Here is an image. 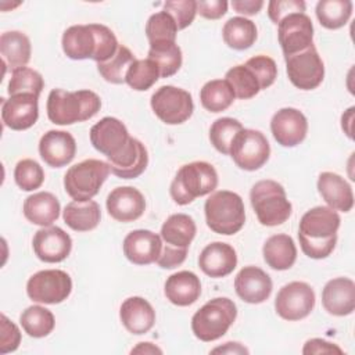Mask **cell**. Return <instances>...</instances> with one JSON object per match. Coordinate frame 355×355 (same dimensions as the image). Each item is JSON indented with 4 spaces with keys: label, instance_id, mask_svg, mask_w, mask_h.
I'll use <instances>...</instances> for the list:
<instances>
[{
    "label": "cell",
    "instance_id": "obj_1",
    "mask_svg": "<svg viewBox=\"0 0 355 355\" xmlns=\"http://www.w3.org/2000/svg\"><path fill=\"white\" fill-rule=\"evenodd\" d=\"M61 44L68 58H92L97 64L110 60L119 47L114 32L101 24L69 26L62 33Z\"/></svg>",
    "mask_w": 355,
    "mask_h": 355
},
{
    "label": "cell",
    "instance_id": "obj_2",
    "mask_svg": "<svg viewBox=\"0 0 355 355\" xmlns=\"http://www.w3.org/2000/svg\"><path fill=\"white\" fill-rule=\"evenodd\" d=\"M340 215L329 207H315L306 211L298 227V240L302 252L313 259L329 257L337 243Z\"/></svg>",
    "mask_w": 355,
    "mask_h": 355
},
{
    "label": "cell",
    "instance_id": "obj_3",
    "mask_svg": "<svg viewBox=\"0 0 355 355\" xmlns=\"http://www.w3.org/2000/svg\"><path fill=\"white\" fill-rule=\"evenodd\" d=\"M46 108L49 119L64 126L93 118L101 108V100L92 90L53 89L49 93Z\"/></svg>",
    "mask_w": 355,
    "mask_h": 355
},
{
    "label": "cell",
    "instance_id": "obj_4",
    "mask_svg": "<svg viewBox=\"0 0 355 355\" xmlns=\"http://www.w3.org/2000/svg\"><path fill=\"white\" fill-rule=\"evenodd\" d=\"M218 186L216 169L205 161H194L180 166L169 193L178 205H187L197 197L212 193Z\"/></svg>",
    "mask_w": 355,
    "mask_h": 355
},
{
    "label": "cell",
    "instance_id": "obj_5",
    "mask_svg": "<svg viewBox=\"0 0 355 355\" xmlns=\"http://www.w3.org/2000/svg\"><path fill=\"white\" fill-rule=\"evenodd\" d=\"M207 226L223 236H232L241 230L245 222V209L241 197L229 190L212 193L204 205Z\"/></svg>",
    "mask_w": 355,
    "mask_h": 355
},
{
    "label": "cell",
    "instance_id": "obj_6",
    "mask_svg": "<svg viewBox=\"0 0 355 355\" xmlns=\"http://www.w3.org/2000/svg\"><path fill=\"white\" fill-rule=\"evenodd\" d=\"M237 316L236 304L226 297H216L204 304L191 318L194 336L205 343L225 336Z\"/></svg>",
    "mask_w": 355,
    "mask_h": 355
},
{
    "label": "cell",
    "instance_id": "obj_7",
    "mask_svg": "<svg viewBox=\"0 0 355 355\" xmlns=\"http://www.w3.org/2000/svg\"><path fill=\"white\" fill-rule=\"evenodd\" d=\"M254 212L263 226L284 223L291 215V202L287 200L284 187L270 179L257 182L250 191Z\"/></svg>",
    "mask_w": 355,
    "mask_h": 355
},
{
    "label": "cell",
    "instance_id": "obj_8",
    "mask_svg": "<svg viewBox=\"0 0 355 355\" xmlns=\"http://www.w3.org/2000/svg\"><path fill=\"white\" fill-rule=\"evenodd\" d=\"M111 169L108 162L89 158L72 165L64 176L67 194L75 201L92 200L107 180Z\"/></svg>",
    "mask_w": 355,
    "mask_h": 355
},
{
    "label": "cell",
    "instance_id": "obj_9",
    "mask_svg": "<svg viewBox=\"0 0 355 355\" xmlns=\"http://www.w3.org/2000/svg\"><path fill=\"white\" fill-rule=\"evenodd\" d=\"M150 104L154 114L166 125H180L186 122L194 111L191 94L172 85L157 89L151 96Z\"/></svg>",
    "mask_w": 355,
    "mask_h": 355
},
{
    "label": "cell",
    "instance_id": "obj_10",
    "mask_svg": "<svg viewBox=\"0 0 355 355\" xmlns=\"http://www.w3.org/2000/svg\"><path fill=\"white\" fill-rule=\"evenodd\" d=\"M72 291L69 275L60 269H44L32 275L26 283L28 297L40 304H60L65 301Z\"/></svg>",
    "mask_w": 355,
    "mask_h": 355
},
{
    "label": "cell",
    "instance_id": "obj_11",
    "mask_svg": "<svg viewBox=\"0 0 355 355\" xmlns=\"http://www.w3.org/2000/svg\"><path fill=\"white\" fill-rule=\"evenodd\" d=\"M229 154L239 168L257 171L269 159L270 146L262 132L243 128L233 139Z\"/></svg>",
    "mask_w": 355,
    "mask_h": 355
},
{
    "label": "cell",
    "instance_id": "obj_12",
    "mask_svg": "<svg viewBox=\"0 0 355 355\" xmlns=\"http://www.w3.org/2000/svg\"><path fill=\"white\" fill-rule=\"evenodd\" d=\"M286 71L290 82L301 90L316 89L324 78V64L315 47L311 44L308 49L284 57Z\"/></svg>",
    "mask_w": 355,
    "mask_h": 355
},
{
    "label": "cell",
    "instance_id": "obj_13",
    "mask_svg": "<svg viewBox=\"0 0 355 355\" xmlns=\"http://www.w3.org/2000/svg\"><path fill=\"white\" fill-rule=\"evenodd\" d=\"M315 306V291L305 282H291L284 284L275 300L276 313L290 322L306 318Z\"/></svg>",
    "mask_w": 355,
    "mask_h": 355
},
{
    "label": "cell",
    "instance_id": "obj_14",
    "mask_svg": "<svg viewBox=\"0 0 355 355\" xmlns=\"http://www.w3.org/2000/svg\"><path fill=\"white\" fill-rule=\"evenodd\" d=\"M277 39L284 57L308 49L313 44L312 19L305 12L287 15L277 24Z\"/></svg>",
    "mask_w": 355,
    "mask_h": 355
},
{
    "label": "cell",
    "instance_id": "obj_15",
    "mask_svg": "<svg viewBox=\"0 0 355 355\" xmlns=\"http://www.w3.org/2000/svg\"><path fill=\"white\" fill-rule=\"evenodd\" d=\"M129 139L130 136L123 122L114 116H104L90 129L92 146L98 153L104 154L107 159L122 153Z\"/></svg>",
    "mask_w": 355,
    "mask_h": 355
},
{
    "label": "cell",
    "instance_id": "obj_16",
    "mask_svg": "<svg viewBox=\"0 0 355 355\" xmlns=\"http://www.w3.org/2000/svg\"><path fill=\"white\" fill-rule=\"evenodd\" d=\"M270 130L280 146L295 147L306 137L308 121L300 110L286 107L272 116Z\"/></svg>",
    "mask_w": 355,
    "mask_h": 355
},
{
    "label": "cell",
    "instance_id": "obj_17",
    "mask_svg": "<svg viewBox=\"0 0 355 355\" xmlns=\"http://www.w3.org/2000/svg\"><path fill=\"white\" fill-rule=\"evenodd\" d=\"M35 255L47 263H57L64 261L71 250V236L58 226H46L39 229L32 240Z\"/></svg>",
    "mask_w": 355,
    "mask_h": 355
},
{
    "label": "cell",
    "instance_id": "obj_18",
    "mask_svg": "<svg viewBox=\"0 0 355 355\" xmlns=\"http://www.w3.org/2000/svg\"><path fill=\"white\" fill-rule=\"evenodd\" d=\"M39 97L33 94H15L3 98L1 121L12 130L32 128L39 118Z\"/></svg>",
    "mask_w": 355,
    "mask_h": 355
},
{
    "label": "cell",
    "instance_id": "obj_19",
    "mask_svg": "<svg viewBox=\"0 0 355 355\" xmlns=\"http://www.w3.org/2000/svg\"><path fill=\"white\" fill-rule=\"evenodd\" d=\"M110 216L118 222H133L146 211L144 196L132 186L115 187L105 201Z\"/></svg>",
    "mask_w": 355,
    "mask_h": 355
},
{
    "label": "cell",
    "instance_id": "obj_20",
    "mask_svg": "<svg viewBox=\"0 0 355 355\" xmlns=\"http://www.w3.org/2000/svg\"><path fill=\"white\" fill-rule=\"evenodd\" d=\"M39 154L51 168L68 165L76 154V141L69 132L49 130L39 141Z\"/></svg>",
    "mask_w": 355,
    "mask_h": 355
},
{
    "label": "cell",
    "instance_id": "obj_21",
    "mask_svg": "<svg viewBox=\"0 0 355 355\" xmlns=\"http://www.w3.org/2000/svg\"><path fill=\"white\" fill-rule=\"evenodd\" d=\"M123 254L125 257L135 265H150L157 262L161 250H162V239L159 234L137 229L130 232L123 239Z\"/></svg>",
    "mask_w": 355,
    "mask_h": 355
},
{
    "label": "cell",
    "instance_id": "obj_22",
    "mask_svg": "<svg viewBox=\"0 0 355 355\" xmlns=\"http://www.w3.org/2000/svg\"><path fill=\"white\" fill-rule=\"evenodd\" d=\"M272 288L273 283L270 276L258 266H244L234 279V290L237 295L248 304H261L266 301Z\"/></svg>",
    "mask_w": 355,
    "mask_h": 355
},
{
    "label": "cell",
    "instance_id": "obj_23",
    "mask_svg": "<svg viewBox=\"0 0 355 355\" xmlns=\"http://www.w3.org/2000/svg\"><path fill=\"white\" fill-rule=\"evenodd\" d=\"M200 269L209 277H225L237 266L236 250L222 241H214L204 247L198 257Z\"/></svg>",
    "mask_w": 355,
    "mask_h": 355
},
{
    "label": "cell",
    "instance_id": "obj_24",
    "mask_svg": "<svg viewBox=\"0 0 355 355\" xmlns=\"http://www.w3.org/2000/svg\"><path fill=\"white\" fill-rule=\"evenodd\" d=\"M108 165L111 172L121 179L139 178L148 165L147 148L140 140L130 137L122 153L108 159Z\"/></svg>",
    "mask_w": 355,
    "mask_h": 355
},
{
    "label": "cell",
    "instance_id": "obj_25",
    "mask_svg": "<svg viewBox=\"0 0 355 355\" xmlns=\"http://www.w3.org/2000/svg\"><path fill=\"white\" fill-rule=\"evenodd\" d=\"M322 305L334 316L351 315L355 309V283L348 277H336L322 290Z\"/></svg>",
    "mask_w": 355,
    "mask_h": 355
},
{
    "label": "cell",
    "instance_id": "obj_26",
    "mask_svg": "<svg viewBox=\"0 0 355 355\" xmlns=\"http://www.w3.org/2000/svg\"><path fill=\"white\" fill-rule=\"evenodd\" d=\"M318 191L329 208L348 212L354 207V194L349 183L334 172H322L318 178Z\"/></svg>",
    "mask_w": 355,
    "mask_h": 355
},
{
    "label": "cell",
    "instance_id": "obj_27",
    "mask_svg": "<svg viewBox=\"0 0 355 355\" xmlns=\"http://www.w3.org/2000/svg\"><path fill=\"white\" fill-rule=\"evenodd\" d=\"M119 318L129 333L140 336L153 329L155 311L143 297H129L121 305Z\"/></svg>",
    "mask_w": 355,
    "mask_h": 355
},
{
    "label": "cell",
    "instance_id": "obj_28",
    "mask_svg": "<svg viewBox=\"0 0 355 355\" xmlns=\"http://www.w3.org/2000/svg\"><path fill=\"white\" fill-rule=\"evenodd\" d=\"M165 297L178 306H189L194 304L201 294L200 277L190 270H180L171 275L164 286Z\"/></svg>",
    "mask_w": 355,
    "mask_h": 355
},
{
    "label": "cell",
    "instance_id": "obj_29",
    "mask_svg": "<svg viewBox=\"0 0 355 355\" xmlns=\"http://www.w3.org/2000/svg\"><path fill=\"white\" fill-rule=\"evenodd\" d=\"M60 201L49 191H39L25 198L24 215L25 218L37 226H51L60 216Z\"/></svg>",
    "mask_w": 355,
    "mask_h": 355
},
{
    "label": "cell",
    "instance_id": "obj_30",
    "mask_svg": "<svg viewBox=\"0 0 355 355\" xmlns=\"http://www.w3.org/2000/svg\"><path fill=\"white\" fill-rule=\"evenodd\" d=\"M31 40L19 31H8L0 36V54L4 67L11 71L25 67L31 60Z\"/></svg>",
    "mask_w": 355,
    "mask_h": 355
},
{
    "label": "cell",
    "instance_id": "obj_31",
    "mask_svg": "<svg viewBox=\"0 0 355 355\" xmlns=\"http://www.w3.org/2000/svg\"><path fill=\"white\" fill-rule=\"evenodd\" d=\"M263 259L275 270L290 269L297 259V247L288 234H273L262 247Z\"/></svg>",
    "mask_w": 355,
    "mask_h": 355
},
{
    "label": "cell",
    "instance_id": "obj_32",
    "mask_svg": "<svg viewBox=\"0 0 355 355\" xmlns=\"http://www.w3.org/2000/svg\"><path fill=\"white\" fill-rule=\"evenodd\" d=\"M64 222L75 232H89L97 227L101 219L100 207L96 201H71L62 211Z\"/></svg>",
    "mask_w": 355,
    "mask_h": 355
},
{
    "label": "cell",
    "instance_id": "obj_33",
    "mask_svg": "<svg viewBox=\"0 0 355 355\" xmlns=\"http://www.w3.org/2000/svg\"><path fill=\"white\" fill-rule=\"evenodd\" d=\"M196 232V222L191 216L186 214H173L164 222L159 236L166 245L189 248Z\"/></svg>",
    "mask_w": 355,
    "mask_h": 355
},
{
    "label": "cell",
    "instance_id": "obj_34",
    "mask_svg": "<svg viewBox=\"0 0 355 355\" xmlns=\"http://www.w3.org/2000/svg\"><path fill=\"white\" fill-rule=\"evenodd\" d=\"M258 36L257 25L244 17H232L222 28L223 42L234 50L250 49Z\"/></svg>",
    "mask_w": 355,
    "mask_h": 355
},
{
    "label": "cell",
    "instance_id": "obj_35",
    "mask_svg": "<svg viewBox=\"0 0 355 355\" xmlns=\"http://www.w3.org/2000/svg\"><path fill=\"white\" fill-rule=\"evenodd\" d=\"M236 96L232 86L225 79H214L207 82L200 90L201 105L209 112H220L227 110Z\"/></svg>",
    "mask_w": 355,
    "mask_h": 355
},
{
    "label": "cell",
    "instance_id": "obj_36",
    "mask_svg": "<svg viewBox=\"0 0 355 355\" xmlns=\"http://www.w3.org/2000/svg\"><path fill=\"white\" fill-rule=\"evenodd\" d=\"M19 323L29 337L42 338L53 331L55 326V319L50 309L40 305H32L22 311L19 316Z\"/></svg>",
    "mask_w": 355,
    "mask_h": 355
},
{
    "label": "cell",
    "instance_id": "obj_37",
    "mask_svg": "<svg viewBox=\"0 0 355 355\" xmlns=\"http://www.w3.org/2000/svg\"><path fill=\"white\" fill-rule=\"evenodd\" d=\"M316 17L326 29L343 28L352 14V1L349 0H320L316 4Z\"/></svg>",
    "mask_w": 355,
    "mask_h": 355
},
{
    "label": "cell",
    "instance_id": "obj_38",
    "mask_svg": "<svg viewBox=\"0 0 355 355\" xmlns=\"http://www.w3.org/2000/svg\"><path fill=\"white\" fill-rule=\"evenodd\" d=\"M147 58L157 64L161 78H169L175 75L182 67V50L176 42L150 46Z\"/></svg>",
    "mask_w": 355,
    "mask_h": 355
},
{
    "label": "cell",
    "instance_id": "obj_39",
    "mask_svg": "<svg viewBox=\"0 0 355 355\" xmlns=\"http://www.w3.org/2000/svg\"><path fill=\"white\" fill-rule=\"evenodd\" d=\"M135 60L136 57L133 53L126 46L119 44L116 53L110 60L97 64V71L104 80L114 85H121L125 83L126 72Z\"/></svg>",
    "mask_w": 355,
    "mask_h": 355
},
{
    "label": "cell",
    "instance_id": "obj_40",
    "mask_svg": "<svg viewBox=\"0 0 355 355\" xmlns=\"http://www.w3.org/2000/svg\"><path fill=\"white\" fill-rule=\"evenodd\" d=\"M225 80L232 86L234 96L240 100L252 98L261 92L258 79L244 64L230 68L225 75Z\"/></svg>",
    "mask_w": 355,
    "mask_h": 355
},
{
    "label": "cell",
    "instance_id": "obj_41",
    "mask_svg": "<svg viewBox=\"0 0 355 355\" xmlns=\"http://www.w3.org/2000/svg\"><path fill=\"white\" fill-rule=\"evenodd\" d=\"M159 78H161L159 69L154 61H151L150 58H146V60L136 58L126 72L125 83H128L133 90L146 92Z\"/></svg>",
    "mask_w": 355,
    "mask_h": 355
},
{
    "label": "cell",
    "instance_id": "obj_42",
    "mask_svg": "<svg viewBox=\"0 0 355 355\" xmlns=\"http://www.w3.org/2000/svg\"><path fill=\"white\" fill-rule=\"evenodd\" d=\"M43 87H44L43 76L32 68L22 67V68L14 69L11 72L7 92L10 96L33 94V96L39 97Z\"/></svg>",
    "mask_w": 355,
    "mask_h": 355
},
{
    "label": "cell",
    "instance_id": "obj_43",
    "mask_svg": "<svg viewBox=\"0 0 355 355\" xmlns=\"http://www.w3.org/2000/svg\"><path fill=\"white\" fill-rule=\"evenodd\" d=\"M176 33L178 26L173 18L164 10L153 14L146 24V36L150 46L176 42Z\"/></svg>",
    "mask_w": 355,
    "mask_h": 355
},
{
    "label": "cell",
    "instance_id": "obj_44",
    "mask_svg": "<svg viewBox=\"0 0 355 355\" xmlns=\"http://www.w3.org/2000/svg\"><path fill=\"white\" fill-rule=\"evenodd\" d=\"M243 129V125L229 116L218 118L209 128V141L222 154H229L233 139Z\"/></svg>",
    "mask_w": 355,
    "mask_h": 355
},
{
    "label": "cell",
    "instance_id": "obj_45",
    "mask_svg": "<svg viewBox=\"0 0 355 355\" xmlns=\"http://www.w3.org/2000/svg\"><path fill=\"white\" fill-rule=\"evenodd\" d=\"M14 180L24 191H33L44 182V171L39 162L31 158L18 161L14 169Z\"/></svg>",
    "mask_w": 355,
    "mask_h": 355
},
{
    "label": "cell",
    "instance_id": "obj_46",
    "mask_svg": "<svg viewBox=\"0 0 355 355\" xmlns=\"http://www.w3.org/2000/svg\"><path fill=\"white\" fill-rule=\"evenodd\" d=\"M244 65L248 67L251 72L255 75V78L259 82L261 90L272 86L277 78V65L275 60L268 55H263V54L254 55L248 58Z\"/></svg>",
    "mask_w": 355,
    "mask_h": 355
},
{
    "label": "cell",
    "instance_id": "obj_47",
    "mask_svg": "<svg viewBox=\"0 0 355 355\" xmlns=\"http://www.w3.org/2000/svg\"><path fill=\"white\" fill-rule=\"evenodd\" d=\"M164 11L168 12L176 26L178 31L187 28L196 18L197 14V1L196 0H169L164 3Z\"/></svg>",
    "mask_w": 355,
    "mask_h": 355
},
{
    "label": "cell",
    "instance_id": "obj_48",
    "mask_svg": "<svg viewBox=\"0 0 355 355\" xmlns=\"http://www.w3.org/2000/svg\"><path fill=\"white\" fill-rule=\"evenodd\" d=\"M21 343V333L15 323H12L4 313L0 316V354L12 352Z\"/></svg>",
    "mask_w": 355,
    "mask_h": 355
},
{
    "label": "cell",
    "instance_id": "obj_49",
    "mask_svg": "<svg viewBox=\"0 0 355 355\" xmlns=\"http://www.w3.org/2000/svg\"><path fill=\"white\" fill-rule=\"evenodd\" d=\"M305 12V1L302 0H273L268 4V17L273 24H279L290 14Z\"/></svg>",
    "mask_w": 355,
    "mask_h": 355
},
{
    "label": "cell",
    "instance_id": "obj_50",
    "mask_svg": "<svg viewBox=\"0 0 355 355\" xmlns=\"http://www.w3.org/2000/svg\"><path fill=\"white\" fill-rule=\"evenodd\" d=\"M187 250L189 248H178L162 243V250L157 259L158 266H161L162 269H173L182 265L187 257Z\"/></svg>",
    "mask_w": 355,
    "mask_h": 355
},
{
    "label": "cell",
    "instance_id": "obj_51",
    "mask_svg": "<svg viewBox=\"0 0 355 355\" xmlns=\"http://www.w3.org/2000/svg\"><path fill=\"white\" fill-rule=\"evenodd\" d=\"M226 0H208L197 1V12L207 19H219L227 12Z\"/></svg>",
    "mask_w": 355,
    "mask_h": 355
},
{
    "label": "cell",
    "instance_id": "obj_52",
    "mask_svg": "<svg viewBox=\"0 0 355 355\" xmlns=\"http://www.w3.org/2000/svg\"><path fill=\"white\" fill-rule=\"evenodd\" d=\"M343 354V349L336 344H331L322 338H311L305 343L302 348V354Z\"/></svg>",
    "mask_w": 355,
    "mask_h": 355
},
{
    "label": "cell",
    "instance_id": "obj_53",
    "mask_svg": "<svg viewBox=\"0 0 355 355\" xmlns=\"http://www.w3.org/2000/svg\"><path fill=\"white\" fill-rule=\"evenodd\" d=\"M232 7L239 14L255 15L263 7V1L262 0H233Z\"/></svg>",
    "mask_w": 355,
    "mask_h": 355
},
{
    "label": "cell",
    "instance_id": "obj_54",
    "mask_svg": "<svg viewBox=\"0 0 355 355\" xmlns=\"http://www.w3.org/2000/svg\"><path fill=\"white\" fill-rule=\"evenodd\" d=\"M211 352L212 354H216V352H222V354H248V349L245 347H243L240 343L229 341V343H225L223 347H218V348L212 349Z\"/></svg>",
    "mask_w": 355,
    "mask_h": 355
},
{
    "label": "cell",
    "instance_id": "obj_55",
    "mask_svg": "<svg viewBox=\"0 0 355 355\" xmlns=\"http://www.w3.org/2000/svg\"><path fill=\"white\" fill-rule=\"evenodd\" d=\"M354 110H355L354 107H349L347 110V112L343 114V116H341V128H343V130L345 132V135L349 139H352V128H351V125H352V118H354Z\"/></svg>",
    "mask_w": 355,
    "mask_h": 355
},
{
    "label": "cell",
    "instance_id": "obj_56",
    "mask_svg": "<svg viewBox=\"0 0 355 355\" xmlns=\"http://www.w3.org/2000/svg\"><path fill=\"white\" fill-rule=\"evenodd\" d=\"M132 354H162V349L154 345L153 343H139L137 347H135Z\"/></svg>",
    "mask_w": 355,
    "mask_h": 355
}]
</instances>
